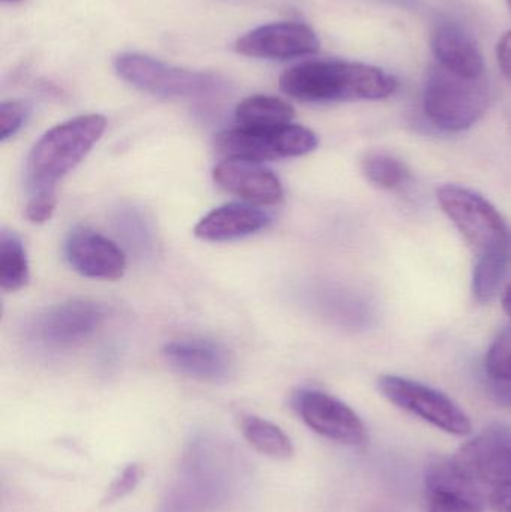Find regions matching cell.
<instances>
[{"instance_id": "6da1fadb", "label": "cell", "mask_w": 511, "mask_h": 512, "mask_svg": "<svg viewBox=\"0 0 511 512\" xmlns=\"http://www.w3.org/2000/svg\"><path fill=\"white\" fill-rule=\"evenodd\" d=\"M279 86L303 102L378 101L396 92L398 80L365 63L321 59L287 69Z\"/></svg>"}, {"instance_id": "7a4b0ae2", "label": "cell", "mask_w": 511, "mask_h": 512, "mask_svg": "<svg viewBox=\"0 0 511 512\" xmlns=\"http://www.w3.org/2000/svg\"><path fill=\"white\" fill-rule=\"evenodd\" d=\"M107 119L101 114L78 116L45 132L33 146L27 174L36 191L54 189L101 140Z\"/></svg>"}, {"instance_id": "3957f363", "label": "cell", "mask_w": 511, "mask_h": 512, "mask_svg": "<svg viewBox=\"0 0 511 512\" xmlns=\"http://www.w3.org/2000/svg\"><path fill=\"white\" fill-rule=\"evenodd\" d=\"M491 104V87L485 77L468 78L443 66L429 69L423 92V110L435 128L461 132L476 125Z\"/></svg>"}, {"instance_id": "277c9868", "label": "cell", "mask_w": 511, "mask_h": 512, "mask_svg": "<svg viewBox=\"0 0 511 512\" xmlns=\"http://www.w3.org/2000/svg\"><path fill=\"white\" fill-rule=\"evenodd\" d=\"M114 69L126 83L159 98H209L225 87L218 75L177 68L141 53L119 54L114 59Z\"/></svg>"}, {"instance_id": "5b68a950", "label": "cell", "mask_w": 511, "mask_h": 512, "mask_svg": "<svg viewBox=\"0 0 511 512\" xmlns=\"http://www.w3.org/2000/svg\"><path fill=\"white\" fill-rule=\"evenodd\" d=\"M216 150L227 159L263 162L297 158L314 152L318 137L305 126L288 123L275 128L227 129L216 137Z\"/></svg>"}, {"instance_id": "8992f818", "label": "cell", "mask_w": 511, "mask_h": 512, "mask_svg": "<svg viewBox=\"0 0 511 512\" xmlns=\"http://www.w3.org/2000/svg\"><path fill=\"white\" fill-rule=\"evenodd\" d=\"M438 203L477 255L494 248L511 233L501 213L482 195L464 186L447 185Z\"/></svg>"}, {"instance_id": "52a82bcc", "label": "cell", "mask_w": 511, "mask_h": 512, "mask_svg": "<svg viewBox=\"0 0 511 512\" xmlns=\"http://www.w3.org/2000/svg\"><path fill=\"white\" fill-rule=\"evenodd\" d=\"M378 390L402 411L410 412L450 435L467 436L473 429L468 415L449 396L422 382L384 375L378 379Z\"/></svg>"}, {"instance_id": "ba28073f", "label": "cell", "mask_w": 511, "mask_h": 512, "mask_svg": "<svg viewBox=\"0 0 511 512\" xmlns=\"http://www.w3.org/2000/svg\"><path fill=\"white\" fill-rule=\"evenodd\" d=\"M452 462L477 486L511 483V424H489L459 448Z\"/></svg>"}, {"instance_id": "9c48e42d", "label": "cell", "mask_w": 511, "mask_h": 512, "mask_svg": "<svg viewBox=\"0 0 511 512\" xmlns=\"http://www.w3.org/2000/svg\"><path fill=\"white\" fill-rule=\"evenodd\" d=\"M293 403L306 426L323 438L344 445L365 444L366 427L362 418L342 400L306 388L294 394Z\"/></svg>"}, {"instance_id": "30bf717a", "label": "cell", "mask_w": 511, "mask_h": 512, "mask_svg": "<svg viewBox=\"0 0 511 512\" xmlns=\"http://www.w3.org/2000/svg\"><path fill=\"white\" fill-rule=\"evenodd\" d=\"M105 312L92 301L74 300L56 304L36 319V339L51 349H66L80 345L96 333Z\"/></svg>"}, {"instance_id": "8fae6325", "label": "cell", "mask_w": 511, "mask_h": 512, "mask_svg": "<svg viewBox=\"0 0 511 512\" xmlns=\"http://www.w3.org/2000/svg\"><path fill=\"white\" fill-rule=\"evenodd\" d=\"M237 53L258 59L288 60L311 56L320 50V39L308 24L281 21L246 33L236 42Z\"/></svg>"}, {"instance_id": "7c38bea8", "label": "cell", "mask_w": 511, "mask_h": 512, "mask_svg": "<svg viewBox=\"0 0 511 512\" xmlns=\"http://www.w3.org/2000/svg\"><path fill=\"white\" fill-rule=\"evenodd\" d=\"M69 265L90 279L117 280L125 274L126 256L107 237L90 228H75L65 243Z\"/></svg>"}, {"instance_id": "4fadbf2b", "label": "cell", "mask_w": 511, "mask_h": 512, "mask_svg": "<svg viewBox=\"0 0 511 512\" xmlns=\"http://www.w3.org/2000/svg\"><path fill=\"white\" fill-rule=\"evenodd\" d=\"M213 180L228 194L258 206H275L284 198L281 180L260 162L225 159L213 170Z\"/></svg>"}, {"instance_id": "5bb4252c", "label": "cell", "mask_w": 511, "mask_h": 512, "mask_svg": "<svg viewBox=\"0 0 511 512\" xmlns=\"http://www.w3.org/2000/svg\"><path fill=\"white\" fill-rule=\"evenodd\" d=\"M425 484L428 512H485L479 486L465 478L452 460L429 463Z\"/></svg>"}, {"instance_id": "9a60e30c", "label": "cell", "mask_w": 511, "mask_h": 512, "mask_svg": "<svg viewBox=\"0 0 511 512\" xmlns=\"http://www.w3.org/2000/svg\"><path fill=\"white\" fill-rule=\"evenodd\" d=\"M164 355L174 369L201 381H224L233 372L230 352L213 340H173L165 345Z\"/></svg>"}, {"instance_id": "2e32d148", "label": "cell", "mask_w": 511, "mask_h": 512, "mask_svg": "<svg viewBox=\"0 0 511 512\" xmlns=\"http://www.w3.org/2000/svg\"><path fill=\"white\" fill-rule=\"evenodd\" d=\"M432 51L438 65L468 78L485 77V60L473 36L455 21H440L432 32Z\"/></svg>"}, {"instance_id": "e0dca14e", "label": "cell", "mask_w": 511, "mask_h": 512, "mask_svg": "<svg viewBox=\"0 0 511 512\" xmlns=\"http://www.w3.org/2000/svg\"><path fill=\"white\" fill-rule=\"evenodd\" d=\"M269 224L270 216L263 210L248 204L231 203L207 213L198 222L194 233L206 242H231L257 234Z\"/></svg>"}, {"instance_id": "ac0fdd59", "label": "cell", "mask_w": 511, "mask_h": 512, "mask_svg": "<svg viewBox=\"0 0 511 512\" xmlns=\"http://www.w3.org/2000/svg\"><path fill=\"white\" fill-rule=\"evenodd\" d=\"M511 271V233L494 248L477 255L473 294L480 303L494 300Z\"/></svg>"}, {"instance_id": "d6986e66", "label": "cell", "mask_w": 511, "mask_h": 512, "mask_svg": "<svg viewBox=\"0 0 511 512\" xmlns=\"http://www.w3.org/2000/svg\"><path fill=\"white\" fill-rule=\"evenodd\" d=\"M293 119L294 108L276 96H249L236 108L237 125L245 128H275L288 125Z\"/></svg>"}, {"instance_id": "ffe728a7", "label": "cell", "mask_w": 511, "mask_h": 512, "mask_svg": "<svg viewBox=\"0 0 511 512\" xmlns=\"http://www.w3.org/2000/svg\"><path fill=\"white\" fill-rule=\"evenodd\" d=\"M242 433L246 441L263 456L273 460H288L293 457L294 447L291 439L272 421L255 415H246L242 418Z\"/></svg>"}, {"instance_id": "44dd1931", "label": "cell", "mask_w": 511, "mask_h": 512, "mask_svg": "<svg viewBox=\"0 0 511 512\" xmlns=\"http://www.w3.org/2000/svg\"><path fill=\"white\" fill-rule=\"evenodd\" d=\"M26 249L17 234L3 231L0 236V285L5 291H18L29 282Z\"/></svg>"}, {"instance_id": "7402d4cb", "label": "cell", "mask_w": 511, "mask_h": 512, "mask_svg": "<svg viewBox=\"0 0 511 512\" xmlns=\"http://www.w3.org/2000/svg\"><path fill=\"white\" fill-rule=\"evenodd\" d=\"M362 171L368 182L381 189H396L410 179L404 162L387 153H369L362 161Z\"/></svg>"}, {"instance_id": "603a6c76", "label": "cell", "mask_w": 511, "mask_h": 512, "mask_svg": "<svg viewBox=\"0 0 511 512\" xmlns=\"http://www.w3.org/2000/svg\"><path fill=\"white\" fill-rule=\"evenodd\" d=\"M114 224L131 251L137 252L140 256L150 254L155 246L153 231L140 210L135 207H125L117 213Z\"/></svg>"}, {"instance_id": "cb8c5ba5", "label": "cell", "mask_w": 511, "mask_h": 512, "mask_svg": "<svg viewBox=\"0 0 511 512\" xmlns=\"http://www.w3.org/2000/svg\"><path fill=\"white\" fill-rule=\"evenodd\" d=\"M485 367L489 378L511 382V325L495 337L486 355Z\"/></svg>"}, {"instance_id": "d4e9b609", "label": "cell", "mask_w": 511, "mask_h": 512, "mask_svg": "<svg viewBox=\"0 0 511 512\" xmlns=\"http://www.w3.org/2000/svg\"><path fill=\"white\" fill-rule=\"evenodd\" d=\"M29 116V107L21 101H6L0 105V140L14 137Z\"/></svg>"}, {"instance_id": "484cf974", "label": "cell", "mask_w": 511, "mask_h": 512, "mask_svg": "<svg viewBox=\"0 0 511 512\" xmlns=\"http://www.w3.org/2000/svg\"><path fill=\"white\" fill-rule=\"evenodd\" d=\"M141 480V468L138 465H128L119 477L111 483L102 499V505H111L114 502L122 501L126 496L134 492Z\"/></svg>"}, {"instance_id": "4316f807", "label": "cell", "mask_w": 511, "mask_h": 512, "mask_svg": "<svg viewBox=\"0 0 511 512\" xmlns=\"http://www.w3.org/2000/svg\"><path fill=\"white\" fill-rule=\"evenodd\" d=\"M57 198L54 189L36 191L26 206V216L32 224H45L56 212Z\"/></svg>"}, {"instance_id": "83f0119b", "label": "cell", "mask_w": 511, "mask_h": 512, "mask_svg": "<svg viewBox=\"0 0 511 512\" xmlns=\"http://www.w3.org/2000/svg\"><path fill=\"white\" fill-rule=\"evenodd\" d=\"M489 504L497 512H511V483L501 484L489 496Z\"/></svg>"}, {"instance_id": "f1b7e54d", "label": "cell", "mask_w": 511, "mask_h": 512, "mask_svg": "<svg viewBox=\"0 0 511 512\" xmlns=\"http://www.w3.org/2000/svg\"><path fill=\"white\" fill-rule=\"evenodd\" d=\"M497 53L501 72L511 84V30L501 38Z\"/></svg>"}, {"instance_id": "f546056e", "label": "cell", "mask_w": 511, "mask_h": 512, "mask_svg": "<svg viewBox=\"0 0 511 512\" xmlns=\"http://www.w3.org/2000/svg\"><path fill=\"white\" fill-rule=\"evenodd\" d=\"M489 393L494 397L495 402L500 405L511 408V382L498 381V379L489 378Z\"/></svg>"}, {"instance_id": "4dcf8cb0", "label": "cell", "mask_w": 511, "mask_h": 512, "mask_svg": "<svg viewBox=\"0 0 511 512\" xmlns=\"http://www.w3.org/2000/svg\"><path fill=\"white\" fill-rule=\"evenodd\" d=\"M503 309L506 315L511 319V283L507 286L506 292L503 295Z\"/></svg>"}, {"instance_id": "1f68e13d", "label": "cell", "mask_w": 511, "mask_h": 512, "mask_svg": "<svg viewBox=\"0 0 511 512\" xmlns=\"http://www.w3.org/2000/svg\"><path fill=\"white\" fill-rule=\"evenodd\" d=\"M2 2H5V3H17V2H21V0H2Z\"/></svg>"}, {"instance_id": "d6a6232c", "label": "cell", "mask_w": 511, "mask_h": 512, "mask_svg": "<svg viewBox=\"0 0 511 512\" xmlns=\"http://www.w3.org/2000/svg\"><path fill=\"white\" fill-rule=\"evenodd\" d=\"M507 2H509L510 8H511V0H507Z\"/></svg>"}]
</instances>
